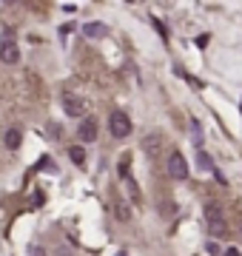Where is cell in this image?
I'll return each instance as SVG.
<instances>
[{
  "label": "cell",
  "instance_id": "6da1fadb",
  "mask_svg": "<svg viewBox=\"0 0 242 256\" xmlns=\"http://www.w3.org/2000/svg\"><path fill=\"white\" fill-rule=\"evenodd\" d=\"M205 216V230L211 234V236H225V230H228V222H225V210L216 205V202H208L202 210Z\"/></svg>",
  "mask_w": 242,
  "mask_h": 256
},
{
  "label": "cell",
  "instance_id": "7a4b0ae2",
  "mask_svg": "<svg viewBox=\"0 0 242 256\" xmlns=\"http://www.w3.org/2000/svg\"><path fill=\"white\" fill-rule=\"evenodd\" d=\"M108 131H112V137L117 140H126L131 134V120L126 111H112V117H108Z\"/></svg>",
  "mask_w": 242,
  "mask_h": 256
},
{
  "label": "cell",
  "instance_id": "3957f363",
  "mask_svg": "<svg viewBox=\"0 0 242 256\" xmlns=\"http://www.w3.org/2000/svg\"><path fill=\"white\" fill-rule=\"evenodd\" d=\"M168 176L171 180H186L188 176V162L180 151H171L168 154Z\"/></svg>",
  "mask_w": 242,
  "mask_h": 256
},
{
  "label": "cell",
  "instance_id": "277c9868",
  "mask_svg": "<svg viewBox=\"0 0 242 256\" xmlns=\"http://www.w3.org/2000/svg\"><path fill=\"white\" fill-rule=\"evenodd\" d=\"M63 108L68 117H80L86 111V100L83 97H77V94H63Z\"/></svg>",
  "mask_w": 242,
  "mask_h": 256
},
{
  "label": "cell",
  "instance_id": "5b68a950",
  "mask_svg": "<svg viewBox=\"0 0 242 256\" xmlns=\"http://www.w3.org/2000/svg\"><path fill=\"white\" fill-rule=\"evenodd\" d=\"M0 60L9 63V66L20 63V48H18L14 40H3V43H0Z\"/></svg>",
  "mask_w": 242,
  "mask_h": 256
},
{
  "label": "cell",
  "instance_id": "8992f818",
  "mask_svg": "<svg viewBox=\"0 0 242 256\" xmlns=\"http://www.w3.org/2000/svg\"><path fill=\"white\" fill-rule=\"evenodd\" d=\"M77 137L83 142H94L97 140V120H83L80 128H77Z\"/></svg>",
  "mask_w": 242,
  "mask_h": 256
},
{
  "label": "cell",
  "instance_id": "52a82bcc",
  "mask_svg": "<svg viewBox=\"0 0 242 256\" xmlns=\"http://www.w3.org/2000/svg\"><path fill=\"white\" fill-rule=\"evenodd\" d=\"M160 146H162V137H160V134H146V140H142V151H146L148 156H157Z\"/></svg>",
  "mask_w": 242,
  "mask_h": 256
},
{
  "label": "cell",
  "instance_id": "ba28073f",
  "mask_svg": "<svg viewBox=\"0 0 242 256\" xmlns=\"http://www.w3.org/2000/svg\"><path fill=\"white\" fill-rule=\"evenodd\" d=\"M83 34L92 37V40H100V37L108 34V26H106V23H86V26H83Z\"/></svg>",
  "mask_w": 242,
  "mask_h": 256
},
{
  "label": "cell",
  "instance_id": "9c48e42d",
  "mask_svg": "<svg viewBox=\"0 0 242 256\" xmlns=\"http://www.w3.org/2000/svg\"><path fill=\"white\" fill-rule=\"evenodd\" d=\"M3 142H6V148H9V151H18L20 142H23L20 128H9V131H6V137H3Z\"/></svg>",
  "mask_w": 242,
  "mask_h": 256
},
{
  "label": "cell",
  "instance_id": "30bf717a",
  "mask_svg": "<svg viewBox=\"0 0 242 256\" xmlns=\"http://www.w3.org/2000/svg\"><path fill=\"white\" fill-rule=\"evenodd\" d=\"M114 210H117V220H120V222H128V220H131V208H128L122 200L114 202Z\"/></svg>",
  "mask_w": 242,
  "mask_h": 256
},
{
  "label": "cell",
  "instance_id": "8fae6325",
  "mask_svg": "<svg viewBox=\"0 0 242 256\" xmlns=\"http://www.w3.org/2000/svg\"><path fill=\"white\" fill-rule=\"evenodd\" d=\"M68 156H72V162H74V165H83V162H86L83 146H72V148H68Z\"/></svg>",
  "mask_w": 242,
  "mask_h": 256
},
{
  "label": "cell",
  "instance_id": "7c38bea8",
  "mask_svg": "<svg viewBox=\"0 0 242 256\" xmlns=\"http://www.w3.org/2000/svg\"><path fill=\"white\" fill-rule=\"evenodd\" d=\"M200 165H202V168H214V165H211V156L205 154V151H200Z\"/></svg>",
  "mask_w": 242,
  "mask_h": 256
},
{
  "label": "cell",
  "instance_id": "4fadbf2b",
  "mask_svg": "<svg viewBox=\"0 0 242 256\" xmlns=\"http://www.w3.org/2000/svg\"><path fill=\"white\" fill-rule=\"evenodd\" d=\"M28 256H46V250L43 248H28Z\"/></svg>",
  "mask_w": 242,
  "mask_h": 256
},
{
  "label": "cell",
  "instance_id": "5bb4252c",
  "mask_svg": "<svg viewBox=\"0 0 242 256\" xmlns=\"http://www.w3.org/2000/svg\"><path fill=\"white\" fill-rule=\"evenodd\" d=\"M225 256H240V254H236V250H234V248H228V250H225Z\"/></svg>",
  "mask_w": 242,
  "mask_h": 256
},
{
  "label": "cell",
  "instance_id": "9a60e30c",
  "mask_svg": "<svg viewBox=\"0 0 242 256\" xmlns=\"http://www.w3.org/2000/svg\"><path fill=\"white\" fill-rule=\"evenodd\" d=\"M240 230H242V228H240Z\"/></svg>",
  "mask_w": 242,
  "mask_h": 256
}]
</instances>
